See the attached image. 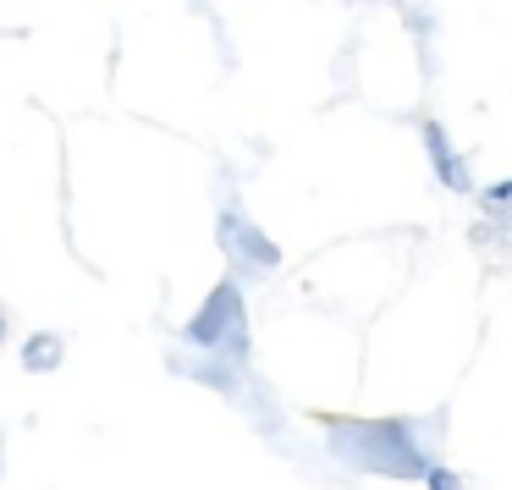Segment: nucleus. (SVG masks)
<instances>
[{"mask_svg": "<svg viewBox=\"0 0 512 490\" xmlns=\"http://www.w3.org/2000/svg\"><path fill=\"white\" fill-rule=\"evenodd\" d=\"M221 243L237 254V265H248V270H265V265H276V248L265 243V237L254 232L248 221H237V215H226L221 221Z\"/></svg>", "mask_w": 512, "mask_h": 490, "instance_id": "nucleus-2", "label": "nucleus"}, {"mask_svg": "<svg viewBox=\"0 0 512 490\" xmlns=\"http://www.w3.org/2000/svg\"><path fill=\"white\" fill-rule=\"evenodd\" d=\"M61 353H67V342L56 331H34L23 342V369L28 375H50V369H61Z\"/></svg>", "mask_w": 512, "mask_h": 490, "instance_id": "nucleus-3", "label": "nucleus"}, {"mask_svg": "<svg viewBox=\"0 0 512 490\" xmlns=\"http://www.w3.org/2000/svg\"><path fill=\"white\" fill-rule=\"evenodd\" d=\"M0 342H6V309H0Z\"/></svg>", "mask_w": 512, "mask_h": 490, "instance_id": "nucleus-4", "label": "nucleus"}, {"mask_svg": "<svg viewBox=\"0 0 512 490\" xmlns=\"http://www.w3.org/2000/svg\"><path fill=\"white\" fill-rule=\"evenodd\" d=\"M188 342L193 347H215L221 358H243L248 353V320H243V292L232 281L204 298V309L188 320Z\"/></svg>", "mask_w": 512, "mask_h": 490, "instance_id": "nucleus-1", "label": "nucleus"}]
</instances>
